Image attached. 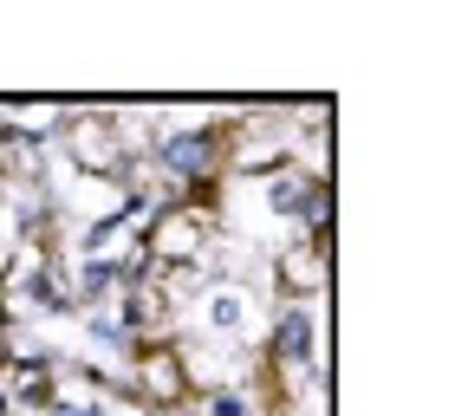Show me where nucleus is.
Segmentation results:
<instances>
[{
	"label": "nucleus",
	"mask_w": 455,
	"mask_h": 416,
	"mask_svg": "<svg viewBox=\"0 0 455 416\" xmlns=\"http://www.w3.org/2000/svg\"><path fill=\"white\" fill-rule=\"evenodd\" d=\"M170 163H176V170H196V163H209V143H202V137H176Z\"/></svg>",
	"instance_id": "nucleus-1"
}]
</instances>
